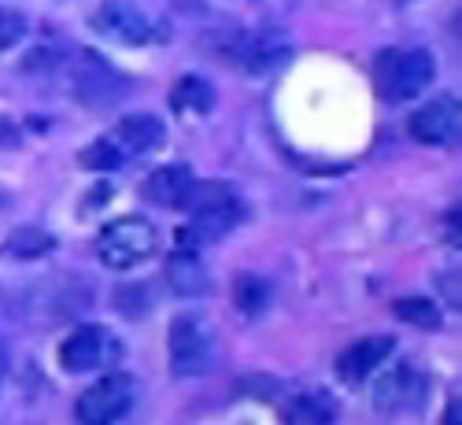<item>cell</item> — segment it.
<instances>
[{
  "mask_svg": "<svg viewBox=\"0 0 462 425\" xmlns=\"http://www.w3.org/2000/svg\"><path fill=\"white\" fill-rule=\"evenodd\" d=\"M181 211L189 215V226L178 234L181 245H208V241H222L229 229H234L245 215V200L237 185L229 181H192V189L185 192Z\"/></svg>",
  "mask_w": 462,
  "mask_h": 425,
  "instance_id": "cell-1",
  "label": "cell"
},
{
  "mask_svg": "<svg viewBox=\"0 0 462 425\" xmlns=\"http://www.w3.org/2000/svg\"><path fill=\"white\" fill-rule=\"evenodd\" d=\"M156 245H160L156 226L141 215H126V218H115L100 229L97 255L111 270H134L156 252Z\"/></svg>",
  "mask_w": 462,
  "mask_h": 425,
  "instance_id": "cell-2",
  "label": "cell"
},
{
  "mask_svg": "<svg viewBox=\"0 0 462 425\" xmlns=\"http://www.w3.org/2000/svg\"><path fill=\"white\" fill-rule=\"evenodd\" d=\"M433 56L426 49H400V52H384L377 60V93L393 104L414 100L418 93H426L433 82Z\"/></svg>",
  "mask_w": 462,
  "mask_h": 425,
  "instance_id": "cell-3",
  "label": "cell"
},
{
  "mask_svg": "<svg viewBox=\"0 0 462 425\" xmlns=\"http://www.w3.org/2000/svg\"><path fill=\"white\" fill-rule=\"evenodd\" d=\"M215 359V333L204 319L181 315L171 322V366L178 377H200Z\"/></svg>",
  "mask_w": 462,
  "mask_h": 425,
  "instance_id": "cell-4",
  "label": "cell"
},
{
  "mask_svg": "<svg viewBox=\"0 0 462 425\" xmlns=\"http://www.w3.org/2000/svg\"><path fill=\"white\" fill-rule=\"evenodd\" d=\"M134 407V381L130 374H107L93 389H86L74 403V418L79 425H115L123 421Z\"/></svg>",
  "mask_w": 462,
  "mask_h": 425,
  "instance_id": "cell-5",
  "label": "cell"
},
{
  "mask_svg": "<svg viewBox=\"0 0 462 425\" xmlns=\"http://www.w3.org/2000/svg\"><path fill=\"white\" fill-rule=\"evenodd\" d=\"M93 30L111 37L119 45H152V42H163V30L160 23H152L134 0H104L93 15Z\"/></svg>",
  "mask_w": 462,
  "mask_h": 425,
  "instance_id": "cell-6",
  "label": "cell"
},
{
  "mask_svg": "<svg viewBox=\"0 0 462 425\" xmlns=\"http://www.w3.org/2000/svg\"><path fill=\"white\" fill-rule=\"evenodd\" d=\"M119 359V340L104 326H79L60 347V363L70 374H93Z\"/></svg>",
  "mask_w": 462,
  "mask_h": 425,
  "instance_id": "cell-7",
  "label": "cell"
},
{
  "mask_svg": "<svg viewBox=\"0 0 462 425\" xmlns=\"http://www.w3.org/2000/svg\"><path fill=\"white\" fill-rule=\"evenodd\" d=\"M458 126H462V115L455 97H437L411 115V134L421 144H455Z\"/></svg>",
  "mask_w": 462,
  "mask_h": 425,
  "instance_id": "cell-8",
  "label": "cell"
},
{
  "mask_svg": "<svg viewBox=\"0 0 462 425\" xmlns=\"http://www.w3.org/2000/svg\"><path fill=\"white\" fill-rule=\"evenodd\" d=\"M393 352H396V340H393V337H366V340H359V344H352V347H344L340 359H337V374H340V381L359 384V381H366L384 359H389Z\"/></svg>",
  "mask_w": 462,
  "mask_h": 425,
  "instance_id": "cell-9",
  "label": "cell"
},
{
  "mask_svg": "<svg viewBox=\"0 0 462 425\" xmlns=\"http://www.w3.org/2000/svg\"><path fill=\"white\" fill-rule=\"evenodd\" d=\"M74 93H79V100H86V104H111L126 93V82L104 60L86 56L82 67L74 70Z\"/></svg>",
  "mask_w": 462,
  "mask_h": 425,
  "instance_id": "cell-10",
  "label": "cell"
},
{
  "mask_svg": "<svg viewBox=\"0 0 462 425\" xmlns=\"http://www.w3.org/2000/svg\"><path fill=\"white\" fill-rule=\"evenodd\" d=\"M163 278L178 296H208L211 292V270L197 252H192V245H181L167 259Z\"/></svg>",
  "mask_w": 462,
  "mask_h": 425,
  "instance_id": "cell-11",
  "label": "cell"
},
{
  "mask_svg": "<svg viewBox=\"0 0 462 425\" xmlns=\"http://www.w3.org/2000/svg\"><path fill=\"white\" fill-rule=\"evenodd\" d=\"M421 400H426V377H421L414 366H396L389 377L377 384V403L384 411H418Z\"/></svg>",
  "mask_w": 462,
  "mask_h": 425,
  "instance_id": "cell-12",
  "label": "cell"
},
{
  "mask_svg": "<svg viewBox=\"0 0 462 425\" xmlns=\"http://www.w3.org/2000/svg\"><path fill=\"white\" fill-rule=\"evenodd\" d=\"M192 171L189 167H160V171H152L148 178H144V185H141V197L148 200V204H156V208H163V211H174V208H181L185 204V192L192 189Z\"/></svg>",
  "mask_w": 462,
  "mask_h": 425,
  "instance_id": "cell-13",
  "label": "cell"
},
{
  "mask_svg": "<svg viewBox=\"0 0 462 425\" xmlns=\"http://www.w3.org/2000/svg\"><path fill=\"white\" fill-rule=\"evenodd\" d=\"M285 60H289V42L282 33H245L237 42V63L252 74L274 70Z\"/></svg>",
  "mask_w": 462,
  "mask_h": 425,
  "instance_id": "cell-14",
  "label": "cell"
},
{
  "mask_svg": "<svg viewBox=\"0 0 462 425\" xmlns=\"http://www.w3.org/2000/svg\"><path fill=\"white\" fill-rule=\"evenodd\" d=\"M163 137H167V130L156 115H126L111 141L123 148V156H144V152L163 148Z\"/></svg>",
  "mask_w": 462,
  "mask_h": 425,
  "instance_id": "cell-15",
  "label": "cell"
},
{
  "mask_svg": "<svg viewBox=\"0 0 462 425\" xmlns=\"http://www.w3.org/2000/svg\"><path fill=\"white\" fill-rule=\"evenodd\" d=\"M52 234H45V229H37V226H19L12 229V234L5 237V245H0V255H8V259H42L52 252Z\"/></svg>",
  "mask_w": 462,
  "mask_h": 425,
  "instance_id": "cell-16",
  "label": "cell"
},
{
  "mask_svg": "<svg viewBox=\"0 0 462 425\" xmlns=\"http://www.w3.org/2000/svg\"><path fill=\"white\" fill-rule=\"evenodd\" d=\"M171 104L178 111H192V115H208L215 107V89L211 82H204L200 74H185V79L171 89Z\"/></svg>",
  "mask_w": 462,
  "mask_h": 425,
  "instance_id": "cell-17",
  "label": "cell"
},
{
  "mask_svg": "<svg viewBox=\"0 0 462 425\" xmlns=\"http://www.w3.org/2000/svg\"><path fill=\"white\" fill-rule=\"evenodd\" d=\"M271 296H274V289H271V282H266V278H255V274H241L237 278L234 300H237V307L245 315H259L263 307L271 303Z\"/></svg>",
  "mask_w": 462,
  "mask_h": 425,
  "instance_id": "cell-18",
  "label": "cell"
},
{
  "mask_svg": "<svg viewBox=\"0 0 462 425\" xmlns=\"http://www.w3.org/2000/svg\"><path fill=\"white\" fill-rule=\"evenodd\" d=\"M333 421V400L311 393V396H300L289 407V425H329Z\"/></svg>",
  "mask_w": 462,
  "mask_h": 425,
  "instance_id": "cell-19",
  "label": "cell"
},
{
  "mask_svg": "<svg viewBox=\"0 0 462 425\" xmlns=\"http://www.w3.org/2000/svg\"><path fill=\"white\" fill-rule=\"evenodd\" d=\"M393 311H396L403 322L421 326V329H437V326H440V315H437V307H433L430 300H396Z\"/></svg>",
  "mask_w": 462,
  "mask_h": 425,
  "instance_id": "cell-20",
  "label": "cell"
},
{
  "mask_svg": "<svg viewBox=\"0 0 462 425\" xmlns=\"http://www.w3.org/2000/svg\"><path fill=\"white\" fill-rule=\"evenodd\" d=\"M126 156H123V148L115 144L111 137H104V141H97L93 148H86L82 152V163L89 167V171H111V167H119Z\"/></svg>",
  "mask_w": 462,
  "mask_h": 425,
  "instance_id": "cell-21",
  "label": "cell"
},
{
  "mask_svg": "<svg viewBox=\"0 0 462 425\" xmlns=\"http://www.w3.org/2000/svg\"><path fill=\"white\" fill-rule=\"evenodd\" d=\"M23 37H26V19L19 12H12V8H0V52L19 45Z\"/></svg>",
  "mask_w": 462,
  "mask_h": 425,
  "instance_id": "cell-22",
  "label": "cell"
}]
</instances>
